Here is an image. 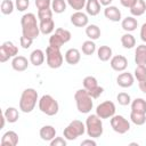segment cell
I'll use <instances>...</instances> for the list:
<instances>
[{"mask_svg": "<svg viewBox=\"0 0 146 146\" xmlns=\"http://www.w3.org/2000/svg\"><path fill=\"white\" fill-rule=\"evenodd\" d=\"M21 25H22V32L23 35L29 36L31 39H36L39 36L40 32V26L36 21V16L33 13H27L24 14L21 18Z\"/></svg>", "mask_w": 146, "mask_h": 146, "instance_id": "1", "label": "cell"}, {"mask_svg": "<svg viewBox=\"0 0 146 146\" xmlns=\"http://www.w3.org/2000/svg\"><path fill=\"white\" fill-rule=\"evenodd\" d=\"M36 102H39L38 91L33 88H26L21 95L19 110L23 113H31L34 110V107L36 105Z\"/></svg>", "mask_w": 146, "mask_h": 146, "instance_id": "2", "label": "cell"}, {"mask_svg": "<svg viewBox=\"0 0 146 146\" xmlns=\"http://www.w3.org/2000/svg\"><path fill=\"white\" fill-rule=\"evenodd\" d=\"M92 99L94 98L89 95V92L84 88L76 90L74 94V100L76 104V108L82 114H87L92 110V106H94Z\"/></svg>", "mask_w": 146, "mask_h": 146, "instance_id": "3", "label": "cell"}, {"mask_svg": "<svg viewBox=\"0 0 146 146\" xmlns=\"http://www.w3.org/2000/svg\"><path fill=\"white\" fill-rule=\"evenodd\" d=\"M86 131L90 138H98L103 135L104 132L103 122H102V119L97 114L88 115L86 120Z\"/></svg>", "mask_w": 146, "mask_h": 146, "instance_id": "4", "label": "cell"}, {"mask_svg": "<svg viewBox=\"0 0 146 146\" xmlns=\"http://www.w3.org/2000/svg\"><path fill=\"white\" fill-rule=\"evenodd\" d=\"M38 106H39V110L43 114H46L48 116H54L59 111L58 102L52 96H50V95H43V96H41V98L38 102Z\"/></svg>", "mask_w": 146, "mask_h": 146, "instance_id": "5", "label": "cell"}, {"mask_svg": "<svg viewBox=\"0 0 146 146\" xmlns=\"http://www.w3.org/2000/svg\"><path fill=\"white\" fill-rule=\"evenodd\" d=\"M86 132V123L80 120H73L70 124L64 129L63 135L67 140H75L78 137L82 136Z\"/></svg>", "mask_w": 146, "mask_h": 146, "instance_id": "6", "label": "cell"}, {"mask_svg": "<svg viewBox=\"0 0 146 146\" xmlns=\"http://www.w3.org/2000/svg\"><path fill=\"white\" fill-rule=\"evenodd\" d=\"M46 58H47V65L50 68H59L63 65L64 58L59 48L48 46L46 49Z\"/></svg>", "mask_w": 146, "mask_h": 146, "instance_id": "7", "label": "cell"}, {"mask_svg": "<svg viewBox=\"0 0 146 146\" xmlns=\"http://www.w3.org/2000/svg\"><path fill=\"white\" fill-rule=\"evenodd\" d=\"M82 83H83V88L89 92V95H90L94 99L98 98V97L103 94V91H104V88L100 87V86H98L97 79H96L95 76H92V75L86 76V78L83 79V82H82Z\"/></svg>", "mask_w": 146, "mask_h": 146, "instance_id": "8", "label": "cell"}, {"mask_svg": "<svg viewBox=\"0 0 146 146\" xmlns=\"http://www.w3.org/2000/svg\"><path fill=\"white\" fill-rule=\"evenodd\" d=\"M111 127L112 129L120 135H123L130 130V122L122 115H113L111 117Z\"/></svg>", "mask_w": 146, "mask_h": 146, "instance_id": "9", "label": "cell"}, {"mask_svg": "<svg viewBox=\"0 0 146 146\" xmlns=\"http://www.w3.org/2000/svg\"><path fill=\"white\" fill-rule=\"evenodd\" d=\"M115 104L111 100H105L96 107V114L100 119H111L113 115H115Z\"/></svg>", "mask_w": 146, "mask_h": 146, "instance_id": "10", "label": "cell"}, {"mask_svg": "<svg viewBox=\"0 0 146 146\" xmlns=\"http://www.w3.org/2000/svg\"><path fill=\"white\" fill-rule=\"evenodd\" d=\"M18 54V48L11 42L6 41L0 46V62L5 63L9 58H14Z\"/></svg>", "mask_w": 146, "mask_h": 146, "instance_id": "11", "label": "cell"}, {"mask_svg": "<svg viewBox=\"0 0 146 146\" xmlns=\"http://www.w3.org/2000/svg\"><path fill=\"white\" fill-rule=\"evenodd\" d=\"M111 67L116 72H123L128 67V59L122 55H116L111 58Z\"/></svg>", "mask_w": 146, "mask_h": 146, "instance_id": "12", "label": "cell"}, {"mask_svg": "<svg viewBox=\"0 0 146 146\" xmlns=\"http://www.w3.org/2000/svg\"><path fill=\"white\" fill-rule=\"evenodd\" d=\"M71 23L76 27H84L89 23L88 15L82 13L81 10L80 11H75V13H73L71 15Z\"/></svg>", "mask_w": 146, "mask_h": 146, "instance_id": "13", "label": "cell"}, {"mask_svg": "<svg viewBox=\"0 0 146 146\" xmlns=\"http://www.w3.org/2000/svg\"><path fill=\"white\" fill-rule=\"evenodd\" d=\"M0 144L1 146H16L18 144V135L15 131L9 130L2 135Z\"/></svg>", "mask_w": 146, "mask_h": 146, "instance_id": "14", "label": "cell"}, {"mask_svg": "<svg viewBox=\"0 0 146 146\" xmlns=\"http://www.w3.org/2000/svg\"><path fill=\"white\" fill-rule=\"evenodd\" d=\"M133 81H135V76L129 73V72H122L117 75L116 78V83L121 87V88H129L133 84Z\"/></svg>", "mask_w": 146, "mask_h": 146, "instance_id": "15", "label": "cell"}, {"mask_svg": "<svg viewBox=\"0 0 146 146\" xmlns=\"http://www.w3.org/2000/svg\"><path fill=\"white\" fill-rule=\"evenodd\" d=\"M104 15L111 22H120L121 21V11L115 6H107L104 9Z\"/></svg>", "mask_w": 146, "mask_h": 146, "instance_id": "16", "label": "cell"}, {"mask_svg": "<svg viewBox=\"0 0 146 146\" xmlns=\"http://www.w3.org/2000/svg\"><path fill=\"white\" fill-rule=\"evenodd\" d=\"M27 66H29V60H27V58L26 57H24V56H15L14 58H13V60H11V67L15 70V71H17V72H23V71H25L26 68H27Z\"/></svg>", "mask_w": 146, "mask_h": 146, "instance_id": "17", "label": "cell"}, {"mask_svg": "<svg viewBox=\"0 0 146 146\" xmlns=\"http://www.w3.org/2000/svg\"><path fill=\"white\" fill-rule=\"evenodd\" d=\"M81 59V54L79 49L76 48H71L65 52V60L70 65H76Z\"/></svg>", "mask_w": 146, "mask_h": 146, "instance_id": "18", "label": "cell"}, {"mask_svg": "<svg viewBox=\"0 0 146 146\" xmlns=\"http://www.w3.org/2000/svg\"><path fill=\"white\" fill-rule=\"evenodd\" d=\"M40 138L44 141H51L56 137V129L52 125H43L39 131Z\"/></svg>", "mask_w": 146, "mask_h": 146, "instance_id": "19", "label": "cell"}, {"mask_svg": "<svg viewBox=\"0 0 146 146\" xmlns=\"http://www.w3.org/2000/svg\"><path fill=\"white\" fill-rule=\"evenodd\" d=\"M135 62L137 65L146 66V44L137 46L135 50Z\"/></svg>", "mask_w": 146, "mask_h": 146, "instance_id": "20", "label": "cell"}, {"mask_svg": "<svg viewBox=\"0 0 146 146\" xmlns=\"http://www.w3.org/2000/svg\"><path fill=\"white\" fill-rule=\"evenodd\" d=\"M121 26L125 32H132L137 29L138 26V21L133 16H127L125 18L122 19Z\"/></svg>", "mask_w": 146, "mask_h": 146, "instance_id": "21", "label": "cell"}, {"mask_svg": "<svg viewBox=\"0 0 146 146\" xmlns=\"http://www.w3.org/2000/svg\"><path fill=\"white\" fill-rule=\"evenodd\" d=\"M44 62V52L41 49H34L30 54V63L34 66H40Z\"/></svg>", "mask_w": 146, "mask_h": 146, "instance_id": "22", "label": "cell"}, {"mask_svg": "<svg viewBox=\"0 0 146 146\" xmlns=\"http://www.w3.org/2000/svg\"><path fill=\"white\" fill-rule=\"evenodd\" d=\"M100 2L98 0H87L86 11L90 16H97L100 11Z\"/></svg>", "mask_w": 146, "mask_h": 146, "instance_id": "23", "label": "cell"}, {"mask_svg": "<svg viewBox=\"0 0 146 146\" xmlns=\"http://www.w3.org/2000/svg\"><path fill=\"white\" fill-rule=\"evenodd\" d=\"M145 11H146V2L144 0H137L135 2V5L130 8L131 15L132 16H136V17L144 15Z\"/></svg>", "mask_w": 146, "mask_h": 146, "instance_id": "24", "label": "cell"}, {"mask_svg": "<svg viewBox=\"0 0 146 146\" xmlns=\"http://www.w3.org/2000/svg\"><path fill=\"white\" fill-rule=\"evenodd\" d=\"M131 111L146 114V100L144 98H136L131 102Z\"/></svg>", "mask_w": 146, "mask_h": 146, "instance_id": "25", "label": "cell"}, {"mask_svg": "<svg viewBox=\"0 0 146 146\" xmlns=\"http://www.w3.org/2000/svg\"><path fill=\"white\" fill-rule=\"evenodd\" d=\"M39 26H40V32L42 34H50L55 30V22L52 18L47 21H40Z\"/></svg>", "mask_w": 146, "mask_h": 146, "instance_id": "26", "label": "cell"}, {"mask_svg": "<svg viewBox=\"0 0 146 146\" xmlns=\"http://www.w3.org/2000/svg\"><path fill=\"white\" fill-rule=\"evenodd\" d=\"M86 34L90 40H97L100 36V29L96 24H88L86 27Z\"/></svg>", "mask_w": 146, "mask_h": 146, "instance_id": "27", "label": "cell"}, {"mask_svg": "<svg viewBox=\"0 0 146 146\" xmlns=\"http://www.w3.org/2000/svg\"><path fill=\"white\" fill-rule=\"evenodd\" d=\"M97 56L102 62H107L112 58V48L108 46H100L97 50Z\"/></svg>", "mask_w": 146, "mask_h": 146, "instance_id": "28", "label": "cell"}, {"mask_svg": "<svg viewBox=\"0 0 146 146\" xmlns=\"http://www.w3.org/2000/svg\"><path fill=\"white\" fill-rule=\"evenodd\" d=\"M3 115H5L6 120H7V122H9V123H15L19 119V112L15 107L6 108V111L3 112Z\"/></svg>", "mask_w": 146, "mask_h": 146, "instance_id": "29", "label": "cell"}, {"mask_svg": "<svg viewBox=\"0 0 146 146\" xmlns=\"http://www.w3.org/2000/svg\"><path fill=\"white\" fill-rule=\"evenodd\" d=\"M121 43H122L123 48L131 49V48H133L136 46V39H135V36L131 33L127 32V33H124L121 36Z\"/></svg>", "mask_w": 146, "mask_h": 146, "instance_id": "30", "label": "cell"}, {"mask_svg": "<svg viewBox=\"0 0 146 146\" xmlns=\"http://www.w3.org/2000/svg\"><path fill=\"white\" fill-rule=\"evenodd\" d=\"M81 50L84 55L87 56H91L95 51H96V43L94 42V40H87L82 43V47H81Z\"/></svg>", "mask_w": 146, "mask_h": 146, "instance_id": "31", "label": "cell"}, {"mask_svg": "<svg viewBox=\"0 0 146 146\" xmlns=\"http://www.w3.org/2000/svg\"><path fill=\"white\" fill-rule=\"evenodd\" d=\"M130 120L136 125H143L146 122V114H144V113H137V112H132L131 111V113H130Z\"/></svg>", "mask_w": 146, "mask_h": 146, "instance_id": "32", "label": "cell"}, {"mask_svg": "<svg viewBox=\"0 0 146 146\" xmlns=\"http://www.w3.org/2000/svg\"><path fill=\"white\" fill-rule=\"evenodd\" d=\"M51 9L56 14H62L66 10V1L65 0H52Z\"/></svg>", "mask_w": 146, "mask_h": 146, "instance_id": "33", "label": "cell"}, {"mask_svg": "<svg viewBox=\"0 0 146 146\" xmlns=\"http://www.w3.org/2000/svg\"><path fill=\"white\" fill-rule=\"evenodd\" d=\"M14 8H15V3L11 0H3L1 2L0 9L3 15H10L14 11Z\"/></svg>", "mask_w": 146, "mask_h": 146, "instance_id": "34", "label": "cell"}, {"mask_svg": "<svg viewBox=\"0 0 146 146\" xmlns=\"http://www.w3.org/2000/svg\"><path fill=\"white\" fill-rule=\"evenodd\" d=\"M52 18V9L51 8H44V9H38V19L40 21H47Z\"/></svg>", "mask_w": 146, "mask_h": 146, "instance_id": "35", "label": "cell"}, {"mask_svg": "<svg viewBox=\"0 0 146 146\" xmlns=\"http://www.w3.org/2000/svg\"><path fill=\"white\" fill-rule=\"evenodd\" d=\"M133 73H135L133 76H135V79H137L138 82L141 80H145L146 79V66L145 65H137Z\"/></svg>", "mask_w": 146, "mask_h": 146, "instance_id": "36", "label": "cell"}, {"mask_svg": "<svg viewBox=\"0 0 146 146\" xmlns=\"http://www.w3.org/2000/svg\"><path fill=\"white\" fill-rule=\"evenodd\" d=\"M68 6L71 8H73L75 11H80L86 7L87 0H66Z\"/></svg>", "mask_w": 146, "mask_h": 146, "instance_id": "37", "label": "cell"}, {"mask_svg": "<svg viewBox=\"0 0 146 146\" xmlns=\"http://www.w3.org/2000/svg\"><path fill=\"white\" fill-rule=\"evenodd\" d=\"M116 100H117V103H119L120 105H122V106H127V105L131 104V102H132L130 95L127 94V92H120V94H117Z\"/></svg>", "mask_w": 146, "mask_h": 146, "instance_id": "38", "label": "cell"}, {"mask_svg": "<svg viewBox=\"0 0 146 146\" xmlns=\"http://www.w3.org/2000/svg\"><path fill=\"white\" fill-rule=\"evenodd\" d=\"M55 33L63 40V42L64 43H66V42H68L70 40H71V32L68 31V30H65V29H56V31H55Z\"/></svg>", "mask_w": 146, "mask_h": 146, "instance_id": "39", "label": "cell"}, {"mask_svg": "<svg viewBox=\"0 0 146 146\" xmlns=\"http://www.w3.org/2000/svg\"><path fill=\"white\" fill-rule=\"evenodd\" d=\"M63 44H64L63 40L56 33H54V34L50 35V38H49V46H52V47H56V48H59L60 49V47Z\"/></svg>", "mask_w": 146, "mask_h": 146, "instance_id": "40", "label": "cell"}, {"mask_svg": "<svg viewBox=\"0 0 146 146\" xmlns=\"http://www.w3.org/2000/svg\"><path fill=\"white\" fill-rule=\"evenodd\" d=\"M30 6V0H15V7L18 11H25Z\"/></svg>", "mask_w": 146, "mask_h": 146, "instance_id": "41", "label": "cell"}, {"mask_svg": "<svg viewBox=\"0 0 146 146\" xmlns=\"http://www.w3.org/2000/svg\"><path fill=\"white\" fill-rule=\"evenodd\" d=\"M32 42H33V39H31L29 36H25V35H22L21 39H19V44L22 46L23 49H29L32 46Z\"/></svg>", "mask_w": 146, "mask_h": 146, "instance_id": "42", "label": "cell"}, {"mask_svg": "<svg viewBox=\"0 0 146 146\" xmlns=\"http://www.w3.org/2000/svg\"><path fill=\"white\" fill-rule=\"evenodd\" d=\"M66 138H63V137H55L50 143V146H66L67 141Z\"/></svg>", "mask_w": 146, "mask_h": 146, "instance_id": "43", "label": "cell"}, {"mask_svg": "<svg viewBox=\"0 0 146 146\" xmlns=\"http://www.w3.org/2000/svg\"><path fill=\"white\" fill-rule=\"evenodd\" d=\"M51 0H35V6L38 9H44L51 7Z\"/></svg>", "mask_w": 146, "mask_h": 146, "instance_id": "44", "label": "cell"}, {"mask_svg": "<svg viewBox=\"0 0 146 146\" xmlns=\"http://www.w3.org/2000/svg\"><path fill=\"white\" fill-rule=\"evenodd\" d=\"M136 1H137V0H120L121 5H122L123 7H125V8H129V9L135 5Z\"/></svg>", "mask_w": 146, "mask_h": 146, "instance_id": "45", "label": "cell"}, {"mask_svg": "<svg viewBox=\"0 0 146 146\" xmlns=\"http://www.w3.org/2000/svg\"><path fill=\"white\" fill-rule=\"evenodd\" d=\"M140 39L146 43V23H144L140 27Z\"/></svg>", "mask_w": 146, "mask_h": 146, "instance_id": "46", "label": "cell"}, {"mask_svg": "<svg viewBox=\"0 0 146 146\" xmlns=\"http://www.w3.org/2000/svg\"><path fill=\"white\" fill-rule=\"evenodd\" d=\"M87 145H89V146H96L97 145V143L94 140V139H84V140H82L81 141V146H87Z\"/></svg>", "mask_w": 146, "mask_h": 146, "instance_id": "47", "label": "cell"}, {"mask_svg": "<svg viewBox=\"0 0 146 146\" xmlns=\"http://www.w3.org/2000/svg\"><path fill=\"white\" fill-rule=\"evenodd\" d=\"M138 86H139V89H140V90H141L144 94H146V79H145V80L139 81Z\"/></svg>", "mask_w": 146, "mask_h": 146, "instance_id": "48", "label": "cell"}, {"mask_svg": "<svg viewBox=\"0 0 146 146\" xmlns=\"http://www.w3.org/2000/svg\"><path fill=\"white\" fill-rule=\"evenodd\" d=\"M98 1L100 2V5H102V6L107 7V6H111V3H112V1H113V0H98Z\"/></svg>", "mask_w": 146, "mask_h": 146, "instance_id": "49", "label": "cell"}, {"mask_svg": "<svg viewBox=\"0 0 146 146\" xmlns=\"http://www.w3.org/2000/svg\"><path fill=\"white\" fill-rule=\"evenodd\" d=\"M7 120H6V117H5V115H2V117H1V128L0 129H2L3 127H5V122H6Z\"/></svg>", "mask_w": 146, "mask_h": 146, "instance_id": "50", "label": "cell"}]
</instances>
